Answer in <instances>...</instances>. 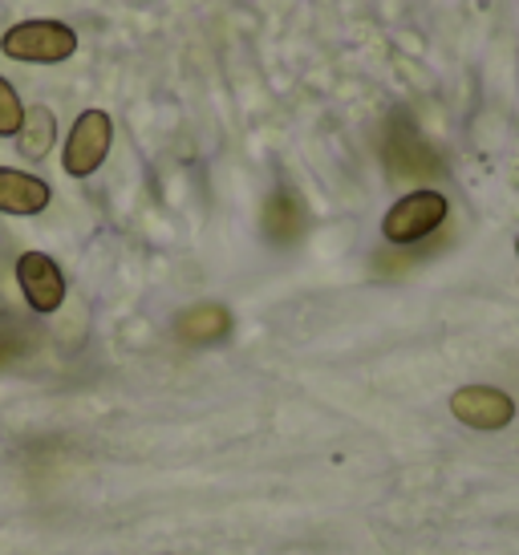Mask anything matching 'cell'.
I'll use <instances>...</instances> for the list:
<instances>
[{
    "label": "cell",
    "instance_id": "1",
    "mask_svg": "<svg viewBox=\"0 0 519 555\" xmlns=\"http://www.w3.org/2000/svg\"><path fill=\"white\" fill-rule=\"evenodd\" d=\"M446 219V195L439 191H414L406 199H397L382 219V235L397 247H410L439 232Z\"/></svg>",
    "mask_w": 519,
    "mask_h": 555
},
{
    "label": "cell",
    "instance_id": "2",
    "mask_svg": "<svg viewBox=\"0 0 519 555\" xmlns=\"http://www.w3.org/2000/svg\"><path fill=\"white\" fill-rule=\"evenodd\" d=\"M0 49L13 62H65V57H74L77 33L62 21H25L4 33Z\"/></svg>",
    "mask_w": 519,
    "mask_h": 555
},
{
    "label": "cell",
    "instance_id": "3",
    "mask_svg": "<svg viewBox=\"0 0 519 555\" xmlns=\"http://www.w3.org/2000/svg\"><path fill=\"white\" fill-rule=\"evenodd\" d=\"M110 142H114V122H110L106 109H86L81 118L74 122L69 139H65V170L74 179H86L93 170L106 163Z\"/></svg>",
    "mask_w": 519,
    "mask_h": 555
},
{
    "label": "cell",
    "instance_id": "4",
    "mask_svg": "<svg viewBox=\"0 0 519 555\" xmlns=\"http://www.w3.org/2000/svg\"><path fill=\"white\" fill-rule=\"evenodd\" d=\"M451 414H455L463 426H471V430L491 434V430H504L507 422L516 417V401L495 386H463V389H455V398H451Z\"/></svg>",
    "mask_w": 519,
    "mask_h": 555
},
{
    "label": "cell",
    "instance_id": "5",
    "mask_svg": "<svg viewBox=\"0 0 519 555\" xmlns=\"http://www.w3.org/2000/svg\"><path fill=\"white\" fill-rule=\"evenodd\" d=\"M16 280H21V293L29 300L33 312H58L65 300V276L62 268L49 260L46 251H25L16 260Z\"/></svg>",
    "mask_w": 519,
    "mask_h": 555
},
{
    "label": "cell",
    "instance_id": "6",
    "mask_svg": "<svg viewBox=\"0 0 519 555\" xmlns=\"http://www.w3.org/2000/svg\"><path fill=\"white\" fill-rule=\"evenodd\" d=\"M49 199H53V191H49L46 179L0 167V211L4 216H37L49 207Z\"/></svg>",
    "mask_w": 519,
    "mask_h": 555
},
{
    "label": "cell",
    "instance_id": "7",
    "mask_svg": "<svg viewBox=\"0 0 519 555\" xmlns=\"http://www.w3.org/2000/svg\"><path fill=\"white\" fill-rule=\"evenodd\" d=\"M228 328H231V317L219 305H199V309L179 317V337L191 340V345H212V340L228 337Z\"/></svg>",
    "mask_w": 519,
    "mask_h": 555
},
{
    "label": "cell",
    "instance_id": "8",
    "mask_svg": "<svg viewBox=\"0 0 519 555\" xmlns=\"http://www.w3.org/2000/svg\"><path fill=\"white\" fill-rule=\"evenodd\" d=\"M53 139H58V122L46 106L25 109V122L16 130V142H21V155L25 158H46L53 151Z\"/></svg>",
    "mask_w": 519,
    "mask_h": 555
},
{
    "label": "cell",
    "instance_id": "9",
    "mask_svg": "<svg viewBox=\"0 0 519 555\" xmlns=\"http://www.w3.org/2000/svg\"><path fill=\"white\" fill-rule=\"evenodd\" d=\"M21 122H25V106H21L13 86L0 78V139H13Z\"/></svg>",
    "mask_w": 519,
    "mask_h": 555
},
{
    "label": "cell",
    "instance_id": "10",
    "mask_svg": "<svg viewBox=\"0 0 519 555\" xmlns=\"http://www.w3.org/2000/svg\"><path fill=\"white\" fill-rule=\"evenodd\" d=\"M516 251H519V240H516Z\"/></svg>",
    "mask_w": 519,
    "mask_h": 555
}]
</instances>
